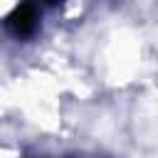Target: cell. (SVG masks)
Returning <instances> with one entry per match:
<instances>
[{
  "label": "cell",
  "instance_id": "obj_1",
  "mask_svg": "<svg viewBox=\"0 0 158 158\" xmlns=\"http://www.w3.org/2000/svg\"><path fill=\"white\" fill-rule=\"evenodd\" d=\"M35 27H37V7L30 5V2L15 7L12 15L7 17V30H10L12 35H17V37H27V35H32Z\"/></svg>",
  "mask_w": 158,
  "mask_h": 158
}]
</instances>
